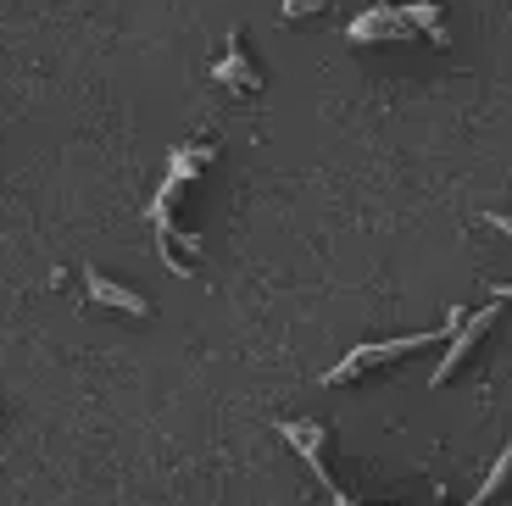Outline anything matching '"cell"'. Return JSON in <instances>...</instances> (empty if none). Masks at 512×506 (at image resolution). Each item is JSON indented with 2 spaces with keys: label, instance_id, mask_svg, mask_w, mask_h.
<instances>
[{
  "label": "cell",
  "instance_id": "obj_1",
  "mask_svg": "<svg viewBox=\"0 0 512 506\" xmlns=\"http://www.w3.org/2000/svg\"><path fill=\"white\" fill-rule=\"evenodd\" d=\"M435 340H451V329L446 334H401V340H384V345H357L340 367H329V379H323V384H346L351 373H362V367L390 362V356H401V351H423V345H435Z\"/></svg>",
  "mask_w": 512,
  "mask_h": 506
},
{
  "label": "cell",
  "instance_id": "obj_3",
  "mask_svg": "<svg viewBox=\"0 0 512 506\" xmlns=\"http://www.w3.org/2000/svg\"><path fill=\"white\" fill-rule=\"evenodd\" d=\"M490 317H496V306H485V312H474L468 323H457V329H451V351H446V362L435 367V384H446V379H451V367H457L462 356L474 351V340L490 329Z\"/></svg>",
  "mask_w": 512,
  "mask_h": 506
},
{
  "label": "cell",
  "instance_id": "obj_6",
  "mask_svg": "<svg viewBox=\"0 0 512 506\" xmlns=\"http://www.w3.org/2000/svg\"><path fill=\"white\" fill-rule=\"evenodd\" d=\"M212 78H218V84H245V89H256V84H262V78L251 73V62H245L240 39H229V56H223V62L212 67Z\"/></svg>",
  "mask_w": 512,
  "mask_h": 506
},
{
  "label": "cell",
  "instance_id": "obj_5",
  "mask_svg": "<svg viewBox=\"0 0 512 506\" xmlns=\"http://www.w3.org/2000/svg\"><path fill=\"white\" fill-rule=\"evenodd\" d=\"M84 284H90V301H101V306H117V312H134V317H145L151 312V301L145 295H134V290H123V284H112V279H101V273H84Z\"/></svg>",
  "mask_w": 512,
  "mask_h": 506
},
{
  "label": "cell",
  "instance_id": "obj_2",
  "mask_svg": "<svg viewBox=\"0 0 512 506\" xmlns=\"http://www.w3.org/2000/svg\"><path fill=\"white\" fill-rule=\"evenodd\" d=\"M346 34L357 39V45H368V39H407L412 28H407V12H401V6H379V12H362Z\"/></svg>",
  "mask_w": 512,
  "mask_h": 506
},
{
  "label": "cell",
  "instance_id": "obj_4",
  "mask_svg": "<svg viewBox=\"0 0 512 506\" xmlns=\"http://www.w3.org/2000/svg\"><path fill=\"white\" fill-rule=\"evenodd\" d=\"M284 440H290L295 451L307 456V468L318 473V484H323V490L334 495V501H351V495H346V490H340V484L329 479V468H323V456H318V429H312V423H284Z\"/></svg>",
  "mask_w": 512,
  "mask_h": 506
},
{
  "label": "cell",
  "instance_id": "obj_9",
  "mask_svg": "<svg viewBox=\"0 0 512 506\" xmlns=\"http://www.w3.org/2000/svg\"><path fill=\"white\" fill-rule=\"evenodd\" d=\"M323 0H284V17H312Z\"/></svg>",
  "mask_w": 512,
  "mask_h": 506
},
{
  "label": "cell",
  "instance_id": "obj_8",
  "mask_svg": "<svg viewBox=\"0 0 512 506\" xmlns=\"http://www.w3.org/2000/svg\"><path fill=\"white\" fill-rule=\"evenodd\" d=\"M507 473H512V440H507V451L496 456V468H490V479H485V484H479V490H474V501H490V495L501 490V479H507Z\"/></svg>",
  "mask_w": 512,
  "mask_h": 506
},
{
  "label": "cell",
  "instance_id": "obj_7",
  "mask_svg": "<svg viewBox=\"0 0 512 506\" xmlns=\"http://www.w3.org/2000/svg\"><path fill=\"white\" fill-rule=\"evenodd\" d=\"M401 12H407V23H418L423 34L435 39V45H446V28H440V6H435V0H418V6H401Z\"/></svg>",
  "mask_w": 512,
  "mask_h": 506
}]
</instances>
